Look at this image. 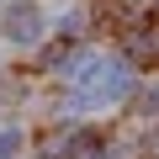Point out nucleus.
Instances as JSON below:
<instances>
[{
    "label": "nucleus",
    "instance_id": "3",
    "mask_svg": "<svg viewBox=\"0 0 159 159\" xmlns=\"http://www.w3.org/2000/svg\"><path fill=\"white\" fill-rule=\"evenodd\" d=\"M21 148H27V133L16 122H6L0 127V159H21Z\"/></svg>",
    "mask_w": 159,
    "mask_h": 159
},
{
    "label": "nucleus",
    "instance_id": "1",
    "mask_svg": "<svg viewBox=\"0 0 159 159\" xmlns=\"http://www.w3.org/2000/svg\"><path fill=\"white\" fill-rule=\"evenodd\" d=\"M69 85H74L69 90V106L74 111H106V106H117L133 90V69L122 58H111V53H80Z\"/></svg>",
    "mask_w": 159,
    "mask_h": 159
},
{
    "label": "nucleus",
    "instance_id": "2",
    "mask_svg": "<svg viewBox=\"0 0 159 159\" xmlns=\"http://www.w3.org/2000/svg\"><path fill=\"white\" fill-rule=\"evenodd\" d=\"M0 27H6L11 48H32V43H43L48 16H43V6H37V0H11V6H6V16H0Z\"/></svg>",
    "mask_w": 159,
    "mask_h": 159
}]
</instances>
